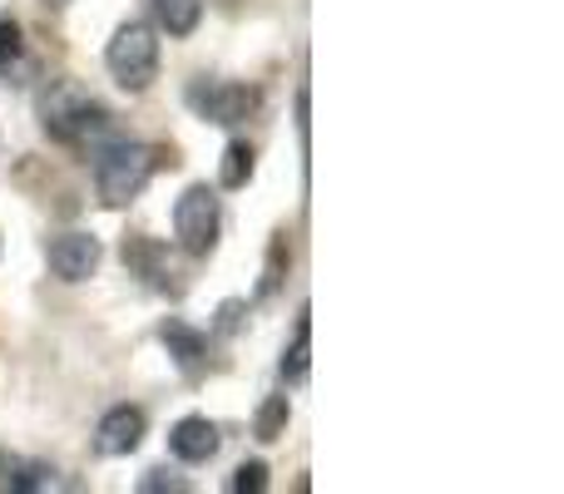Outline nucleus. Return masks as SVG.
Here are the masks:
<instances>
[{"label":"nucleus","mask_w":564,"mask_h":494,"mask_svg":"<svg viewBox=\"0 0 564 494\" xmlns=\"http://www.w3.org/2000/svg\"><path fill=\"white\" fill-rule=\"evenodd\" d=\"M307 371H312V321H307V311H302L297 331H292V347L282 351V376L297 386V381H307Z\"/></svg>","instance_id":"nucleus-13"},{"label":"nucleus","mask_w":564,"mask_h":494,"mask_svg":"<svg viewBox=\"0 0 564 494\" xmlns=\"http://www.w3.org/2000/svg\"><path fill=\"white\" fill-rule=\"evenodd\" d=\"M292 252H288V233L273 238V248H268V267H263V282H258V297H273V292L282 287V272H288Z\"/></svg>","instance_id":"nucleus-15"},{"label":"nucleus","mask_w":564,"mask_h":494,"mask_svg":"<svg viewBox=\"0 0 564 494\" xmlns=\"http://www.w3.org/2000/svg\"><path fill=\"white\" fill-rule=\"evenodd\" d=\"M45 257L59 282H89L99 272V262H105V243L95 233H59Z\"/></svg>","instance_id":"nucleus-6"},{"label":"nucleus","mask_w":564,"mask_h":494,"mask_svg":"<svg viewBox=\"0 0 564 494\" xmlns=\"http://www.w3.org/2000/svg\"><path fill=\"white\" fill-rule=\"evenodd\" d=\"M159 168V149L134 144V139H115L95 154V188L105 208H124L144 194V184Z\"/></svg>","instance_id":"nucleus-1"},{"label":"nucleus","mask_w":564,"mask_h":494,"mask_svg":"<svg viewBox=\"0 0 564 494\" xmlns=\"http://www.w3.org/2000/svg\"><path fill=\"white\" fill-rule=\"evenodd\" d=\"M243 311H248L243 297H228L224 307H218V337H234V331L243 327Z\"/></svg>","instance_id":"nucleus-18"},{"label":"nucleus","mask_w":564,"mask_h":494,"mask_svg":"<svg viewBox=\"0 0 564 494\" xmlns=\"http://www.w3.org/2000/svg\"><path fill=\"white\" fill-rule=\"evenodd\" d=\"M228 490L234 494H263L268 490V465L263 460H243V465L234 470V480H228Z\"/></svg>","instance_id":"nucleus-16"},{"label":"nucleus","mask_w":564,"mask_h":494,"mask_svg":"<svg viewBox=\"0 0 564 494\" xmlns=\"http://www.w3.org/2000/svg\"><path fill=\"white\" fill-rule=\"evenodd\" d=\"M218 228H224V208H218V194L208 184L184 188V198L174 204V238L188 257H208L218 243Z\"/></svg>","instance_id":"nucleus-4"},{"label":"nucleus","mask_w":564,"mask_h":494,"mask_svg":"<svg viewBox=\"0 0 564 494\" xmlns=\"http://www.w3.org/2000/svg\"><path fill=\"white\" fill-rule=\"evenodd\" d=\"M292 114H297V139L307 144V134H312V95H307V85H302L297 99H292Z\"/></svg>","instance_id":"nucleus-20"},{"label":"nucleus","mask_w":564,"mask_h":494,"mask_svg":"<svg viewBox=\"0 0 564 494\" xmlns=\"http://www.w3.org/2000/svg\"><path fill=\"white\" fill-rule=\"evenodd\" d=\"M218 446H224V436H218V426L208 416H184L169 430V450H174V460H184V465H208V460L218 455Z\"/></svg>","instance_id":"nucleus-8"},{"label":"nucleus","mask_w":564,"mask_h":494,"mask_svg":"<svg viewBox=\"0 0 564 494\" xmlns=\"http://www.w3.org/2000/svg\"><path fill=\"white\" fill-rule=\"evenodd\" d=\"M144 430H149V416H144V410H139V406H115L105 420H99L95 450H99V455H109V460L134 455V450L144 446Z\"/></svg>","instance_id":"nucleus-7"},{"label":"nucleus","mask_w":564,"mask_h":494,"mask_svg":"<svg viewBox=\"0 0 564 494\" xmlns=\"http://www.w3.org/2000/svg\"><path fill=\"white\" fill-rule=\"evenodd\" d=\"M159 341L169 347V356H174V366L184 371V376H198V371H204L208 337H204L198 327H188L184 317H169L164 327H159Z\"/></svg>","instance_id":"nucleus-9"},{"label":"nucleus","mask_w":564,"mask_h":494,"mask_svg":"<svg viewBox=\"0 0 564 494\" xmlns=\"http://www.w3.org/2000/svg\"><path fill=\"white\" fill-rule=\"evenodd\" d=\"M45 6H50V10H65V6H69V0H45Z\"/></svg>","instance_id":"nucleus-21"},{"label":"nucleus","mask_w":564,"mask_h":494,"mask_svg":"<svg viewBox=\"0 0 564 494\" xmlns=\"http://www.w3.org/2000/svg\"><path fill=\"white\" fill-rule=\"evenodd\" d=\"M288 420H292V400L288 396H268L253 416V436L258 440H282L288 436Z\"/></svg>","instance_id":"nucleus-14"},{"label":"nucleus","mask_w":564,"mask_h":494,"mask_svg":"<svg viewBox=\"0 0 564 494\" xmlns=\"http://www.w3.org/2000/svg\"><path fill=\"white\" fill-rule=\"evenodd\" d=\"M188 105H194L208 124H243V119L263 105V95H258L253 85H208V79H194V85H188Z\"/></svg>","instance_id":"nucleus-5"},{"label":"nucleus","mask_w":564,"mask_h":494,"mask_svg":"<svg viewBox=\"0 0 564 494\" xmlns=\"http://www.w3.org/2000/svg\"><path fill=\"white\" fill-rule=\"evenodd\" d=\"M0 485L15 490V494L50 490V485H55V470H50V465H30V460H20V455H0Z\"/></svg>","instance_id":"nucleus-10"},{"label":"nucleus","mask_w":564,"mask_h":494,"mask_svg":"<svg viewBox=\"0 0 564 494\" xmlns=\"http://www.w3.org/2000/svg\"><path fill=\"white\" fill-rule=\"evenodd\" d=\"M139 490H144V494H159V490H174V494H184V490H188V480L169 475V470H149V475L139 480Z\"/></svg>","instance_id":"nucleus-19"},{"label":"nucleus","mask_w":564,"mask_h":494,"mask_svg":"<svg viewBox=\"0 0 564 494\" xmlns=\"http://www.w3.org/2000/svg\"><path fill=\"white\" fill-rule=\"evenodd\" d=\"M248 178H253V144L234 139V144L224 149V164H218V188L238 194V188H248Z\"/></svg>","instance_id":"nucleus-12"},{"label":"nucleus","mask_w":564,"mask_h":494,"mask_svg":"<svg viewBox=\"0 0 564 494\" xmlns=\"http://www.w3.org/2000/svg\"><path fill=\"white\" fill-rule=\"evenodd\" d=\"M40 129L50 139H59V144H79V139L105 129V109L89 99V89L79 79H55L40 95Z\"/></svg>","instance_id":"nucleus-2"},{"label":"nucleus","mask_w":564,"mask_h":494,"mask_svg":"<svg viewBox=\"0 0 564 494\" xmlns=\"http://www.w3.org/2000/svg\"><path fill=\"white\" fill-rule=\"evenodd\" d=\"M25 55V40H20V25L10 15H0V65H15Z\"/></svg>","instance_id":"nucleus-17"},{"label":"nucleus","mask_w":564,"mask_h":494,"mask_svg":"<svg viewBox=\"0 0 564 494\" xmlns=\"http://www.w3.org/2000/svg\"><path fill=\"white\" fill-rule=\"evenodd\" d=\"M105 65H109V75H115V85L124 89V95H144V89L159 79V40H154V30L139 25V20L119 25L115 40L105 45Z\"/></svg>","instance_id":"nucleus-3"},{"label":"nucleus","mask_w":564,"mask_h":494,"mask_svg":"<svg viewBox=\"0 0 564 494\" xmlns=\"http://www.w3.org/2000/svg\"><path fill=\"white\" fill-rule=\"evenodd\" d=\"M154 10H159V25L174 40H188L198 30V20H204V0H154Z\"/></svg>","instance_id":"nucleus-11"}]
</instances>
